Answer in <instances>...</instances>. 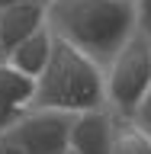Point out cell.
I'll return each instance as SVG.
<instances>
[{"mask_svg":"<svg viewBox=\"0 0 151 154\" xmlns=\"http://www.w3.org/2000/svg\"><path fill=\"white\" fill-rule=\"evenodd\" d=\"M48 26L100 67L138 32L135 0H58L48 3Z\"/></svg>","mask_w":151,"mask_h":154,"instance_id":"cell-1","label":"cell"},{"mask_svg":"<svg viewBox=\"0 0 151 154\" xmlns=\"http://www.w3.org/2000/svg\"><path fill=\"white\" fill-rule=\"evenodd\" d=\"M32 106L39 109H61V112H84L106 106V80L103 67L93 58H87L80 48L55 35L48 64L36 77V96Z\"/></svg>","mask_w":151,"mask_h":154,"instance_id":"cell-2","label":"cell"},{"mask_svg":"<svg viewBox=\"0 0 151 154\" xmlns=\"http://www.w3.org/2000/svg\"><path fill=\"white\" fill-rule=\"evenodd\" d=\"M106 80V106L113 112L132 116L135 106L145 100L151 90V35L135 32L119 51H116L103 67Z\"/></svg>","mask_w":151,"mask_h":154,"instance_id":"cell-3","label":"cell"},{"mask_svg":"<svg viewBox=\"0 0 151 154\" xmlns=\"http://www.w3.org/2000/svg\"><path fill=\"white\" fill-rule=\"evenodd\" d=\"M71 125H74L71 112L29 106L10 125L7 138L19 144L26 154H68L71 151Z\"/></svg>","mask_w":151,"mask_h":154,"instance_id":"cell-4","label":"cell"},{"mask_svg":"<svg viewBox=\"0 0 151 154\" xmlns=\"http://www.w3.org/2000/svg\"><path fill=\"white\" fill-rule=\"evenodd\" d=\"M71 151L77 154H113V109L96 106L74 116Z\"/></svg>","mask_w":151,"mask_h":154,"instance_id":"cell-5","label":"cell"},{"mask_svg":"<svg viewBox=\"0 0 151 154\" xmlns=\"http://www.w3.org/2000/svg\"><path fill=\"white\" fill-rule=\"evenodd\" d=\"M32 96H36V80L3 61L0 64V135H7L10 125L32 106Z\"/></svg>","mask_w":151,"mask_h":154,"instance_id":"cell-6","label":"cell"},{"mask_svg":"<svg viewBox=\"0 0 151 154\" xmlns=\"http://www.w3.org/2000/svg\"><path fill=\"white\" fill-rule=\"evenodd\" d=\"M48 23V3L45 0H26V3H13V7L0 10V35L3 45L16 48L23 38H29L36 29H42Z\"/></svg>","mask_w":151,"mask_h":154,"instance_id":"cell-7","label":"cell"},{"mask_svg":"<svg viewBox=\"0 0 151 154\" xmlns=\"http://www.w3.org/2000/svg\"><path fill=\"white\" fill-rule=\"evenodd\" d=\"M52 45H55V32H52V26L45 23V26L36 29L29 38H23L16 48H10L7 51V64H13L16 71H23L26 77L36 80V77L42 74V67L48 64Z\"/></svg>","mask_w":151,"mask_h":154,"instance_id":"cell-8","label":"cell"},{"mask_svg":"<svg viewBox=\"0 0 151 154\" xmlns=\"http://www.w3.org/2000/svg\"><path fill=\"white\" fill-rule=\"evenodd\" d=\"M113 154H151V135L125 112H113Z\"/></svg>","mask_w":151,"mask_h":154,"instance_id":"cell-9","label":"cell"},{"mask_svg":"<svg viewBox=\"0 0 151 154\" xmlns=\"http://www.w3.org/2000/svg\"><path fill=\"white\" fill-rule=\"evenodd\" d=\"M132 119H135V122H138V125H142V128H145V132L151 135V90H148V93H145V100H142V103L135 106Z\"/></svg>","mask_w":151,"mask_h":154,"instance_id":"cell-10","label":"cell"},{"mask_svg":"<svg viewBox=\"0 0 151 154\" xmlns=\"http://www.w3.org/2000/svg\"><path fill=\"white\" fill-rule=\"evenodd\" d=\"M135 10H138V29L151 35V0H135Z\"/></svg>","mask_w":151,"mask_h":154,"instance_id":"cell-11","label":"cell"},{"mask_svg":"<svg viewBox=\"0 0 151 154\" xmlns=\"http://www.w3.org/2000/svg\"><path fill=\"white\" fill-rule=\"evenodd\" d=\"M0 154H26V151H23L19 144H13L7 135H0Z\"/></svg>","mask_w":151,"mask_h":154,"instance_id":"cell-12","label":"cell"},{"mask_svg":"<svg viewBox=\"0 0 151 154\" xmlns=\"http://www.w3.org/2000/svg\"><path fill=\"white\" fill-rule=\"evenodd\" d=\"M7 61V45H3V35H0V64Z\"/></svg>","mask_w":151,"mask_h":154,"instance_id":"cell-13","label":"cell"},{"mask_svg":"<svg viewBox=\"0 0 151 154\" xmlns=\"http://www.w3.org/2000/svg\"><path fill=\"white\" fill-rule=\"evenodd\" d=\"M13 3H26V0H0V10H3V7H13Z\"/></svg>","mask_w":151,"mask_h":154,"instance_id":"cell-14","label":"cell"},{"mask_svg":"<svg viewBox=\"0 0 151 154\" xmlns=\"http://www.w3.org/2000/svg\"><path fill=\"white\" fill-rule=\"evenodd\" d=\"M45 3H58V0H45Z\"/></svg>","mask_w":151,"mask_h":154,"instance_id":"cell-15","label":"cell"},{"mask_svg":"<svg viewBox=\"0 0 151 154\" xmlns=\"http://www.w3.org/2000/svg\"><path fill=\"white\" fill-rule=\"evenodd\" d=\"M68 154H77V151H68Z\"/></svg>","mask_w":151,"mask_h":154,"instance_id":"cell-16","label":"cell"}]
</instances>
